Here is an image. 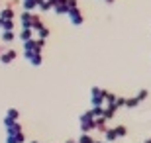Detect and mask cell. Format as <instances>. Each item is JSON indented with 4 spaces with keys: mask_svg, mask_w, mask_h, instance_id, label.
Here are the masks:
<instances>
[{
    "mask_svg": "<svg viewBox=\"0 0 151 143\" xmlns=\"http://www.w3.org/2000/svg\"><path fill=\"white\" fill-rule=\"evenodd\" d=\"M41 22L39 20L37 14H34V12H22V16H20V24H22V28H29V29H34L37 24Z\"/></svg>",
    "mask_w": 151,
    "mask_h": 143,
    "instance_id": "6da1fadb",
    "label": "cell"
},
{
    "mask_svg": "<svg viewBox=\"0 0 151 143\" xmlns=\"http://www.w3.org/2000/svg\"><path fill=\"white\" fill-rule=\"evenodd\" d=\"M81 129H83V133H88L94 129V118H92L90 112H84L81 116Z\"/></svg>",
    "mask_w": 151,
    "mask_h": 143,
    "instance_id": "7a4b0ae2",
    "label": "cell"
},
{
    "mask_svg": "<svg viewBox=\"0 0 151 143\" xmlns=\"http://www.w3.org/2000/svg\"><path fill=\"white\" fill-rule=\"evenodd\" d=\"M67 16H69V20H71V24H73V26H83L84 16H83V12L78 10V6H77V8H69Z\"/></svg>",
    "mask_w": 151,
    "mask_h": 143,
    "instance_id": "3957f363",
    "label": "cell"
},
{
    "mask_svg": "<svg viewBox=\"0 0 151 143\" xmlns=\"http://www.w3.org/2000/svg\"><path fill=\"white\" fill-rule=\"evenodd\" d=\"M102 88L98 86H92L90 88V102H92V106H104V98H102Z\"/></svg>",
    "mask_w": 151,
    "mask_h": 143,
    "instance_id": "277c9868",
    "label": "cell"
},
{
    "mask_svg": "<svg viewBox=\"0 0 151 143\" xmlns=\"http://www.w3.org/2000/svg\"><path fill=\"white\" fill-rule=\"evenodd\" d=\"M18 57V53L14 49H6V51H0V63H4V65H10L12 61Z\"/></svg>",
    "mask_w": 151,
    "mask_h": 143,
    "instance_id": "5b68a950",
    "label": "cell"
},
{
    "mask_svg": "<svg viewBox=\"0 0 151 143\" xmlns=\"http://www.w3.org/2000/svg\"><path fill=\"white\" fill-rule=\"evenodd\" d=\"M32 53H41L37 49V45H35V39H28V41H24V55H32Z\"/></svg>",
    "mask_w": 151,
    "mask_h": 143,
    "instance_id": "8992f818",
    "label": "cell"
},
{
    "mask_svg": "<svg viewBox=\"0 0 151 143\" xmlns=\"http://www.w3.org/2000/svg\"><path fill=\"white\" fill-rule=\"evenodd\" d=\"M4 126H6V132L8 133H20L22 132V126H20L18 121H10V120L4 118Z\"/></svg>",
    "mask_w": 151,
    "mask_h": 143,
    "instance_id": "52a82bcc",
    "label": "cell"
},
{
    "mask_svg": "<svg viewBox=\"0 0 151 143\" xmlns=\"http://www.w3.org/2000/svg\"><path fill=\"white\" fill-rule=\"evenodd\" d=\"M34 32L37 33V37H41V39H47V37H49V28H47L45 24H41V22H39L37 26L34 28Z\"/></svg>",
    "mask_w": 151,
    "mask_h": 143,
    "instance_id": "ba28073f",
    "label": "cell"
},
{
    "mask_svg": "<svg viewBox=\"0 0 151 143\" xmlns=\"http://www.w3.org/2000/svg\"><path fill=\"white\" fill-rule=\"evenodd\" d=\"M24 141H26V135L22 132L20 133H8V139H6V143H24Z\"/></svg>",
    "mask_w": 151,
    "mask_h": 143,
    "instance_id": "9c48e42d",
    "label": "cell"
},
{
    "mask_svg": "<svg viewBox=\"0 0 151 143\" xmlns=\"http://www.w3.org/2000/svg\"><path fill=\"white\" fill-rule=\"evenodd\" d=\"M26 59H28L34 67H39L41 63H43V55H41V53H32V55H26Z\"/></svg>",
    "mask_w": 151,
    "mask_h": 143,
    "instance_id": "30bf717a",
    "label": "cell"
},
{
    "mask_svg": "<svg viewBox=\"0 0 151 143\" xmlns=\"http://www.w3.org/2000/svg\"><path fill=\"white\" fill-rule=\"evenodd\" d=\"M51 10L55 12L57 16H67V12H69V6L65 4V2H63V4H55L53 8H51Z\"/></svg>",
    "mask_w": 151,
    "mask_h": 143,
    "instance_id": "8fae6325",
    "label": "cell"
},
{
    "mask_svg": "<svg viewBox=\"0 0 151 143\" xmlns=\"http://www.w3.org/2000/svg\"><path fill=\"white\" fill-rule=\"evenodd\" d=\"M14 16H16V14H14V8H8V6H6L4 10H0V18H2V20H14Z\"/></svg>",
    "mask_w": 151,
    "mask_h": 143,
    "instance_id": "7c38bea8",
    "label": "cell"
},
{
    "mask_svg": "<svg viewBox=\"0 0 151 143\" xmlns=\"http://www.w3.org/2000/svg\"><path fill=\"white\" fill-rule=\"evenodd\" d=\"M22 6L26 12H34L37 8V0H22Z\"/></svg>",
    "mask_w": 151,
    "mask_h": 143,
    "instance_id": "4fadbf2b",
    "label": "cell"
},
{
    "mask_svg": "<svg viewBox=\"0 0 151 143\" xmlns=\"http://www.w3.org/2000/svg\"><path fill=\"white\" fill-rule=\"evenodd\" d=\"M106 120H104V118H94V129H98V132H106Z\"/></svg>",
    "mask_w": 151,
    "mask_h": 143,
    "instance_id": "5bb4252c",
    "label": "cell"
},
{
    "mask_svg": "<svg viewBox=\"0 0 151 143\" xmlns=\"http://www.w3.org/2000/svg\"><path fill=\"white\" fill-rule=\"evenodd\" d=\"M0 37H2V43H8V45H10L12 41L16 39V33H14V32H2V35H0Z\"/></svg>",
    "mask_w": 151,
    "mask_h": 143,
    "instance_id": "9a60e30c",
    "label": "cell"
},
{
    "mask_svg": "<svg viewBox=\"0 0 151 143\" xmlns=\"http://www.w3.org/2000/svg\"><path fill=\"white\" fill-rule=\"evenodd\" d=\"M34 37V29H29V28H22V32H20V39L22 41H28V39Z\"/></svg>",
    "mask_w": 151,
    "mask_h": 143,
    "instance_id": "2e32d148",
    "label": "cell"
},
{
    "mask_svg": "<svg viewBox=\"0 0 151 143\" xmlns=\"http://www.w3.org/2000/svg\"><path fill=\"white\" fill-rule=\"evenodd\" d=\"M102 98H104V104H114V102H116V94L104 90V92H102Z\"/></svg>",
    "mask_w": 151,
    "mask_h": 143,
    "instance_id": "e0dca14e",
    "label": "cell"
},
{
    "mask_svg": "<svg viewBox=\"0 0 151 143\" xmlns=\"http://www.w3.org/2000/svg\"><path fill=\"white\" fill-rule=\"evenodd\" d=\"M14 20H2V32H14Z\"/></svg>",
    "mask_w": 151,
    "mask_h": 143,
    "instance_id": "ac0fdd59",
    "label": "cell"
},
{
    "mask_svg": "<svg viewBox=\"0 0 151 143\" xmlns=\"http://www.w3.org/2000/svg\"><path fill=\"white\" fill-rule=\"evenodd\" d=\"M114 133H116V139H120V137H126L128 129H126V126H116L114 127Z\"/></svg>",
    "mask_w": 151,
    "mask_h": 143,
    "instance_id": "d6986e66",
    "label": "cell"
},
{
    "mask_svg": "<svg viewBox=\"0 0 151 143\" xmlns=\"http://www.w3.org/2000/svg\"><path fill=\"white\" fill-rule=\"evenodd\" d=\"M104 135H106V143H112V141H116V133H114V127H106V132H104Z\"/></svg>",
    "mask_w": 151,
    "mask_h": 143,
    "instance_id": "ffe728a7",
    "label": "cell"
},
{
    "mask_svg": "<svg viewBox=\"0 0 151 143\" xmlns=\"http://www.w3.org/2000/svg\"><path fill=\"white\" fill-rule=\"evenodd\" d=\"M18 116H20V114H18L16 108H10V110L6 112V120H10V121H18Z\"/></svg>",
    "mask_w": 151,
    "mask_h": 143,
    "instance_id": "44dd1931",
    "label": "cell"
},
{
    "mask_svg": "<svg viewBox=\"0 0 151 143\" xmlns=\"http://www.w3.org/2000/svg\"><path fill=\"white\" fill-rule=\"evenodd\" d=\"M37 8H39L41 12H47V10H51L49 0H37Z\"/></svg>",
    "mask_w": 151,
    "mask_h": 143,
    "instance_id": "7402d4cb",
    "label": "cell"
},
{
    "mask_svg": "<svg viewBox=\"0 0 151 143\" xmlns=\"http://www.w3.org/2000/svg\"><path fill=\"white\" fill-rule=\"evenodd\" d=\"M102 110H104V106H92V110H88L92 114V118H102Z\"/></svg>",
    "mask_w": 151,
    "mask_h": 143,
    "instance_id": "603a6c76",
    "label": "cell"
},
{
    "mask_svg": "<svg viewBox=\"0 0 151 143\" xmlns=\"http://www.w3.org/2000/svg\"><path fill=\"white\" fill-rule=\"evenodd\" d=\"M77 143H94V139L90 137V133H83L81 137H78V141Z\"/></svg>",
    "mask_w": 151,
    "mask_h": 143,
    "instance_id": "cb8c5ba5",
    "label": "cell"
},
{
    "mask_svg": "<svg viewBox=\"0 0 151 143\" xmlns=\"http://www.w3.org/2000/svg\"><path fill=\"white\" fill-rule=\"evenodd\" d=\"M137 104H139V102H137V98L134 96V98H126V104L124 106H126V108H135Z\"/></svg>",
    "mask_w": 151,
    "mask_h": 143,
    "instance_id": "d4e9b609",
    "label": "cell"
},
{
    "mask_svg": "<svg viewBox=\"0 0 151 143\" xmlns=\"http://www.w3.org/2000/svg\"><path fill=\"white\" fill-rule=\"evenodd\" d=\"M147 96H149V92H147L145 88H143V90H139V92L135 94V98H137V102H143V100H145Z\"/></svg>",
    "mask_w": 151,
    "mask_h": 143,
    "instance_id": "484cf974",
    "label": "cell"
},
{
    "mask_svg": "<svg viewBox=\"0 0 151 143\" xmlns=\"http://www.w3.org/2000/svg\"><path fill=\"white\" fill-rule=\"evenodd\" d=\"M124 104H126V98H124V96H116V102H114V106H116V108H122Z\"/></svg>",
    "mask_w": 151,
    "mask_h": 143,
    "instance_id": "4316f807",
    "label": "cell"
},
{
    "mask_svg": "<svg viewBox=\"0 0 151 143\" xmlns=\"http://www.w3.org/2000/svg\"><path fill=\"white\" fill-rule=\"evenodd\" d=\"M35 45H37V49H39V51H43V47H45V39L37 37V39H35Z\"/></svg>",
    "mask_w": 151,
    "mask_h": 143,
    "instance_id": "83f0119b",
    "label": "cell"
},
{
    "mask_svg": "<svg viewBox=\"0 0 151 143\" xmlns=\"http://www.w3.org/2000/svg\"><path fill=\"white\" fill-rule=\"evenodd\" d=\"M65 4H67L69 8H77V6H78V0H65Z\"/></svg>",
    "mask_w": 151,
    "mask_h": 143,
    "instance_id": "f1b7e54d",
    "label": "cell"
},
{
    "mask_svg": "<svg viewBox=\"0 0 151 143\" xmlns=\"http://www.w3.org/2000/svg\"><path fill=\"white\" fill-rule=\"evenodd\" d=\"M63 2H65V0H49L51 8H53V6H55V4H63Z\"/></svg>",
    "mask_w": 151,
    "mask_h": 143,
    "instance_id": "f546056e",
    "label": "cell"
},
{
    "mask_svg": "<svg viewBox=\"0 0 151 143\" xmlns=\"http://www.w3.org/2000/svg\"><path fill=\"white\" fill-rule=\"evenodd\" d=\"M67 143H77V141H75V139H67Z\"/></svg>",
    "mask_w": 151,
    "mask_h": 143,
    "instance_id": "4dcf8cb0",
    "label": "cell"
},
{
    "mask_svg": "<svg viewBox=\"0 0 151 143\" xmlns=\"http://www.w3.org/2000/svg\"><path fill=\"white\" fill-rule=\"evenodd\" d=\"M0 32H2V18H0Z\"/></svg>",
    "mask_w": 151,
    "mask_h": 143,
    "instance_id": "1f68e13d",
    "label": "cell"
},
{
    "mask_svg": "<svg viewBox=\"0 0 151 143\" xmlns=\"http://www.w3.org/2000/svg\"><path fill=\"white\" fill-rule=\"evenodd\" d=\"M104 2H108V4H112V2H114V0H104Z\"/></svg>",
    "mask_w": 151,
    "mask_h": 143,
    "instance_id": "d6a6232c",
    "label": "cell"
},
{
    "mask_svg": "<svg viewBox=\"0 0 151 143\" xmlns=\"http://www.w3.org/2000/svg\"><path fill=\"white\" fill-rule=\"evenodd\" d=\"M145 143H151V139H147V141H145Z\"/></svg>",
    "mask_w": 151,
    "mask_h": 143,
    "instance_id": "836d02e7",
    "label": "cell"
},
{
    "mask_svg": "<svg viewBox=\"0 0 151 143\" xmlns=\"http://www.w3.org/2000/svg\"><path fill=\"white\" fill-rule=\"evenodd\" d=\"M32 143H37V141H32Z\"/></svg>",
    "mask_w": 151,
    "mask_h": 143,
    "instance_id": "e575fe53",
    "label": "cell"
}]
</instances>
